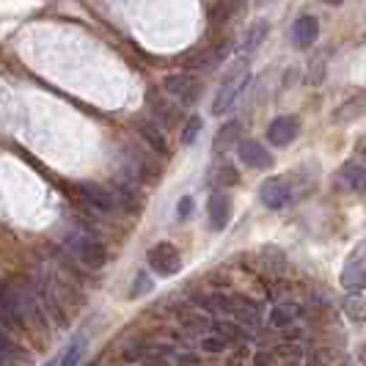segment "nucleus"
<instances>
[{"mask_svg": "<svg viewBox=\"0 0 366 366\" xmlns=\"http://www.w3.org/2000/svg\"><path fill=\"white\" fill-rule=\"evenodd\" d=\"M202 347H204V352H226L229 339H226V336H220V333H215V336L202 339Z\"/></svg>", "mask_w": 366, "mask_h": 366, "instance_id": "nucleus-21", "label": "nucleus"}, {"mask_svg": "<svg viewBox=\"0 0 366 366\" xmlns=\"http://www.w3.org/2000/svg\"><path fill=\"white\" fill-rule=\"evenodd\" d=\"M237 138H239V122H229V124H223V127H220V132L215 135V144H212V149L220 154V152H226V149L232 147Z\"/></svg>", "mask_w": 366, "mask_h": 366, "instance_id": "nucleus-14", "label": "nucleus"}, {"mask_svg": "<svg viewBox=\"0 0 366 366\" xmlns=\"http://www.w3.org/2000/svg\"><path fill=\"white\" fill-rule=\"evenodd\" d=\"M237 154H239V160L248 165V168H257V171L273 165V154L262 147L259 141H251V138H248V141H239Z\"/></svg>", "mask_w": 366, "mask_h": 366, "instance_id": "nucleus-9", "label": "nucleus"}, {"mask_svg": "<svg viewBox=\"0 0 366 366\" xmlns=\"http://www.w3.org/2000/svg\"><path fill=\"white\" fill-rule=\"evenodd\" d=\"M295 322V312L290 306H275L273 312H270V325L273 328H290Z\"/></svg>", "mask_w": 366, "mask_h": 366, "instance_id": "nucleus-17", "label": "nucleus"}, {"mask_svg": "<svg viewBox=\"0 0 366 366\" xmlns=\"http://www.w3.org/2000/svg\"><path fill=\"white\" fill-rule=\"evenodd\" d=\"M267 36V22L264 19H257L251 28H248V34H245V50H257L259 44L264 41Z\"/></svg>", "mask_w": 366, "mask_h": 366, "instance_id": "nucleus-16", "label": "nucleus"}, {"mask_svg": "<svg viewBox=\"0 0 366 366\" xmlns=\"http://www.w3.org/2000/svg\"><path fill=\"white\" fill-rule=\"evenodd\" d=\"M141 135H144V141H149V147L154 149V152H160V154H165L168 152V144H165V135L160 132V129L154 127V124H149V122H144L141 124Z\"/></svg>", "mask_w": 366, "mask_h": 366, "instance_id": "nucleus-15", "label": "nucleus"}, {"mask_svg": "<svg viewBox=\"0 0 366 366\" xmlns=\"http://www.w3.org/2000/svg\"><path fill=\"white\" fill-rule=\"evenodd\" d=\"M339 179L347 184L350 190L366 196V165L361 163H347L342 171H339Z\"/></svg>", "mask_w": 366, "mask_h": 366, "instance_id": "nucleus-13", "label": "nucleus"}, {"mask_svg": "<svg viewBox=\"0 0 366 366\" xmlns=\"http://www.w3.org/2000/svg\"><path fill=\"white\" fill-rule=\"evenodd\" d=\"M147 292H152V278H149V273H138L132 287H129V297H141Z\"/></svg>", "mask_w": 366, "mask_h": 366, "instance_id": "nucleus-20", "label": "nucleus"}, {"mask_svg": "<svg viewBox=\"0 0 366 366\" xmlns=\"http://www.w3.org/2000/svg\"><path fill=\"white\" fill-rule=\"evenodd\" d=\"M322 3H328V6H339L342 0H322Z\"/></svg>", "mask_w": 366, "mask_h": 366, "instance_id": "nucleus-27", "label": "nucleus"}, {"mask_svg": "<svg viewBox=\"0 0 366 366\" xmlns=\"http://www.w3.org/2000/svg\"><path fill=\"white\" fill-rule=\"evenodd\" d=\"M317 36H320V22L314 17H309V14L300 17L292 25V41L297 47H312L314 41H317Z\"/></svg>", "mask_w": 366, "mask_h": 366, "instance_id": "nucleus-12", "label": "nucleus"}, {"mask_svg": "<svg viewBox=\"0 0 366 366\" xmlns=\"http://www.w3.org/2000/svg\"><path fill=\"white\" fill-rule=\"evenodd\" d=\"M147 262L157 275H177L182 270V257H179L177 245H171V242H157V245H152L147 254Z\"/></svg>", "mask_w": 366, "mask_h": 366, "instance_id": "nucleus-3", "label": "nucleus"}, {"mask_svg": "<svg viewBox=\"0 0 366 366\" xmlns=\"http://www.w3.org/2000/svg\"><path fill=\"white\" fill-rule=\"evenodd\" d=\"M259 199L267 209H284L292 202V184L287 182V177H273L259 187Z\"/></svg>", "mask_w": 366, "mask_h": 366, "instance_id": "nucleus-4", "label": "nucleus"}, {"mask_svg": "<svg viewBox=\"0 0 366 366\" xmlns=\"http://www.w3.org/2000/svg\"><path fill=\"white\" fill-rule=\"evenodd\" d=\"M295 135H297V119L295 116H278L270 122V127H267V141L273 144V147H287V144H292Z\"/></svg>", "mask_w": 366, "mask_h": 366, "instance_id": "nucleus-11", "label": "nucleus"}, {"mask_svg": "<svg viewBox=\"0 0 366 366\" xmlns=\"http://www.w3.org/2000/svg\"><path fill=\"white\" fill-rule=\"evenodd\" d=\"M80 355H83V339H74L72 345L66 347V352L61 355L58 366H77L80 364Z\"/></svg>", "mask_w": 366, "mask_h": 366, "instance_id": "nucleus-19", "label": "nucleus"}, {"mask_svg": "<svg viewBox=\"0 0 366 366\" xmlns=\"http://www.w3.org/2000/svg\"><path fill=\"white\" fill-rule=\"evenodd\" d=\"M202 127H204V122L199 119V116H190V119H187V124L182 127V144H184V147L196 144V138H199Z\"/></svg>", "mask_w": 366, "mask_h": 366, "instance_id": "nucleus-18", "label": "nucleus"}, {"mask_svg": "<svg viewBox=\"0 0 366 366\" xmlns=\"http://www.w3.org/2000/svg\"><path fill=\"white\" fill-rule=\"evenodd\" d=\"M237 179V171L232 165H220L218 171H215V184H234Z\"/></svg>", "mask_w": 366, "mask_h": 366, "instance_id": "nucleus-22", "label": "nucleus"}, {"mask_svg": "<svg viewBox=\"0 0 366 366\" xmlns=\"http://www.w3.org/2000/svg\"><path fill=\"white\" fill-rule=\"evenodd\" d=\"M229 14H232V6H226V0H220L218 6L209 11V19H212L215 25H220V22H226V19H229Z\"/></svg>", "mask_w": 366, "mask_h": 366, "instance_id": "nucleus-23", "label": "nucleus"}, {"mask_svg": "<svg viewBox=\"0 0 366 366\" xmlns=\"http://www.w3.org/2000/svg\"><path fill=\"white\" fill-rule=\"evenodd\" d=\"M165 92L171 94V97H177L182 105H193V102L199 99L202 86H199V80H196L193 74L179 72V74H168V77H165Z\"/></svg>", "mask_w": 366, "mask_h": 366, "instance_id": "nucleus-5", "label": "nucleus"}, {"mask_svg": "<svg viewBox=\"0 0 366 366\" xmlns=\"http://www.w3.org/2000/svg\"><path fill=\"white\" fill-rule=\"evenodd\" d=\"M77 193L97 212H113L116 209V196L105 187H99V184H77Z\"/></svg>", "mask_w": 366, "mask_h": 366, "instance_id": "nucleus-8", "label": "nucleus"}, {"mask_svg": "<svg viewBox=\"0 0 366 366\" xmlns=\"http://www.w3.org/2000/svg\"><path fill=\"white\" fill-rule=\"evenodd\" d=\"M215 328H218L220 333H226V336H242V328L232 325V322H215Z\"/></svg>", "mask_w": 366, "mask_h": 366, "instance_id": "nucleus-26", "label": "nucleus"}, {"mask_svg": "<svg viewBox=\"0 0 366 366\" xmlns=\"http://www.w3.org/2000/svg\"><path fill=\"white\" fill-rule=\"evenodd\" d=\"M190 215H193V199H190V196H182L179 204H177V218L187 220Z\"/></svg>", "mask_w": 366, "mask_h": 366, "instance_id": "nucleus-25", "label": "nucleus"}, {"mask_svg": "<svg viewBox=\"0 0 366 366\" xmlns=\"http://www.w3.org/2000/svg\"><path fill=\"white\" fill-rule=\"evenodd\" d=\"M0 317L9 322V325H14V328H25V312H22V303H19V295L11 290V287H6V284H0Z\"/></svg>", "mask_w": 366, "mask_h": 366, "instance_id": "nucleus-7", "label": "nucleus"}, {"mask_svg": "<svg viewBox=\"0 0 366 366\" xmlns=\"http://www.w3.org/2000/svg\"><path fill=\"white\" fill-rule=\"evenodd\" d=\"M77 257L80 262L86 264V267H92V270H99L105 262H108V251H105V245L99 242V239H92V237H83L77 239Z\"/></svg>", "mask_w": 366, "mask_h": 366, "instance_id": "nucleus-10", "label": "nucleus"}, {"mask_svg": "<svg viewBox=\"0 0 366 366\" xmlns=\"http://www.w3.org/2000/svg\"><path fill=\"white\" fill-rule=\"evenodd\" d=\"M207 218H209V229L212 232H223L229 226V218H232V199L226 193L215 190L207 202Z\"/></svg>", "mask_w": 366, "mask_h": 366, "instance_id": "nucleus-6", "label": "nucleus"}, {"mask_svg": "<svg viewBox=\"0 0 366 366\" xmlns=\"http://www.w3.org/2000/svg\"><path fill=\"white\" fill-rule=\"evenodd\" d=\"M248 83H251V72H248V66L239 61L237 66L226 74V80L220 83L218 94H215V99H212V113H215V116H223L226 110H232V105L237 102V97L242 94V89H248Z\"/></svg>", "mask_w": 366, "mask_h": 366, "instance_id": "nucleus-1", "label": "nucleus"}, {"mask_svg": "<svg viewBox=\"0 0 366 366\" xmlns=\"http://www.w3.org/2000/svg\"><path fill=\"white\" fill-rule=\"evenodd\" d=\"M342 287L347 292H364L366 290V239H361L342 267Z\"/></svg>", "mask_w": 366, "mask_h": 366, "instance_id": "nucleus-2", "label": "nucleus"}, {"mask_svg": "<svg viewBox=\"0 0 366 366\" xmlns=\"http://www.w3.org/2000/svg\"><path fill=\"white\" fill-rule=\"evenodd\" d=\"M358 105H364V102H358V99H352V102H347L345 108H339V113H336V122H350L352 116H358Z\"/></svg>", "mask_w": 366, "mask_h": 366, "instance_id": "nucleus-24", "label": "nucleus"}]
</instances>
